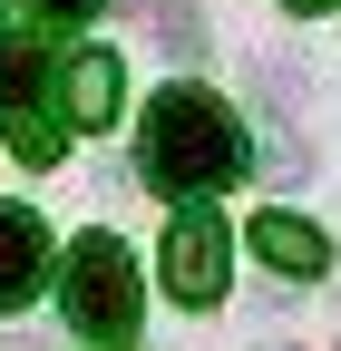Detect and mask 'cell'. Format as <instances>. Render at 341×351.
I'll return each instance as SVG.
<instances>
[{
    "label": "cell",
    "instance_id": "1",
    "mask_svg": "<svg viewBox=\"0 0 341 351\" xmlns=\"http://www.w3.org/2000/svg\"><path fill=\"white\" fill-rule=\"evenodd\" d=\"M137 166H147L156 195H215V186L244 176V127H234V108L215 88H156Z\"/></svg>",
    "mask_w": 341,
    "mask_h": 351
},
{
    "label": "cell",
    "instance_id": "2",
    "mask_svg": "<svg viewBox=\"0 0 341 351\" xmlns=\"http://www.w3.org/2000/svg\"><path fill=\"white\" fill-rule=\"evenodd\" d=\"M59 302H68V322L88 341H127V322H137V263H127V244L117 234H78L68 274H59Z\"/></svg>",
    "mask_w": 341,
    "mask_h": 351
},
{
    "label": "cell",
    "instance_id": "3",
    "mask_svg": "<svg viewBox=\"0 0 341 351\" xmlns=\"http://www.w3.org/2000/svg\"><path fill=\"white\" fill-rule=\"evenodd\" d=\"M49 78H59V59L39 39H0V137H10L20 166H49L59 137H68L59 108H49Z\"/></svg>",
    "mask_w": 341,
    "mask_h": 351
},
{
    "label": "cell",
    "instance_id": "4",
    "mask_svg": "<svg viewBox=\"0 0 341 351\" xmlns=\"http://www.w3.org/2000/svg\"><path fill=\"white\" fill-rule=\"evenodd\" d=\"M166 293L195 302V313H205V302H225V225H215V215H195V205L166 225Z\"/></svg>",
    "mask_w": 341,
    "mask_h": 351
},
{
    "label": "cell",
    "instance_id": "5",
    "mask_svg": "<svg viewBox=\"0 0 341 351\" xmlns=\"http://www.w3.org/2000/svg\"><path fill=\"white\" fill-rule=\"evenodd\" d=\"M39 283H49V225L29 205H0V313H20Z\"/></svg>",
    "mask_w": 341,
    "mask_h": 351
},
{
    "label": "cell",
    "instance_id": "6",
    "mask_svg": "<svg viewBox=\"0 0 341 351\" xmlns=\"http://www.w3.org/2000/svg\"><path fill=\"white\" fill-rule=\"evenodd\" d=\"M253 254L273 263V274H292V283H312V274H331V234L322 225H303V215H253Z\"/></svg>",
    "mask_w": 341,
    "mask_h": 351
},
{
    "label": "cell",
    "instance_id": "7",
    "mask_svg": "<svg viewBox=\"0 0 341 351\" xmlns=\"http://www.w3.org/2000/svg\"><path fill=\"white\" fill-rule=\"evenodd\" d=\"M117 88H127V78H117L108 49H78V59L59 69V108H68V127H108V117H117Z\"/></svg>",
    "mask_w": 341,
    "mask_h": 351
},
{
    "label": "cell",
    "instance_id": "8",
    "mask_svg": "<svg viewBox=\"0 0 341 351\" xmlns=\"http://www.w3.org/2000/svg\"><path fill=\"white\" fill-rule=\"evenodd\" d=\"M49 10H59V20H88V10H98V0H49Z\"/></svg>",
    "mask_w": 341,
    "mask_h": 351
},
{
    "label": "cell",
    "instance_id": "9",
    "mask_svg": "<svg viewBox=\"0 0 341 351\" xmlns=\"http://www.w3.org/2000/svg\"><path fill=\"white\" fill-rule=\"evenodd\" d=\"M283 10H303V20H322V10H341V0H283Z\"/></svg>",
    "mask_w": 341,
    "mask_h": 351
}]
</instances>
